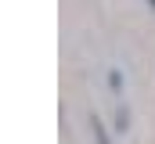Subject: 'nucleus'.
I'll list each match as a JSON object with an SVG mask.
<instances>
[{
	"label": "nucleus",
	"mask_w": 155,
	"mask_h": 144,
	"mask_svg": "<svg viewBox=\"0 0 155 144\" xmlns=\"http://www.w3.org/2000/svg\"><path fill=\"white\" fill-rule=\"evenodd\" d=\"M94 130H97V144H108L105 141V130H101V119H94Z\"/></svg>",
	"instance_id": "1"
},
{
	"label": "nucleus",
	"mask_w": 155,
	"mask_h": 144,
	"mask_svg": "<svg viewBox=\"0 0 155 144\" xmlns=\"http://www.w3.org/2000/svg\"><path fill=\"white\" fill-rule=\"evenodd\" d=\"M152 4H155V0H152Z\"/></svg>",
	"instance_id": "2"
}]
</instances>
